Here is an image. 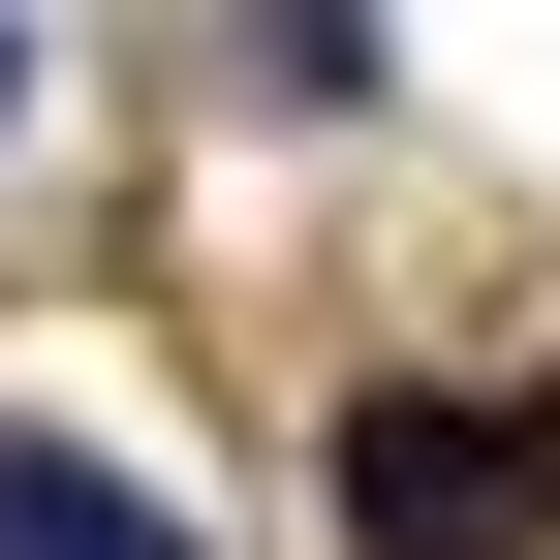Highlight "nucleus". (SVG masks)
Masks as SVG:
<instances>
[{"mask_svg": "<svg viewBox=\"0 0 560 560\" xmlns=\"http://www.w3.org/2000/svg\"><path fill=\"white\" fill-rule=\"evenodd\" d=\"M342 560H560V405L374 374V405H342Z\"/></svg>", "mask_w": 560, "mask_h": 560, "instance_id": "nucleus-1", "label": "nucleus"}, {"mask_svg": "<svg viewBox=\"0 0 560 560\" xmlns=\"http://www.w3.org/2000/svg\"><path fill=\"white\" fill-rule=\"evenodd\" d=\"M0 560H187V499L94 467V436H0Z\"/></svg>", "mask_w": 560, "mask_h": 560, "instance_id": "nucleus-2", "label": "nucleus"}, {"mask_svg": "<svg viewBox=\"0 0 560 560\" xmlns=\"http://www.w3.org/2000/svg\"><path fill=\"white\" fill-rule=\"evenodd\" d=\"M0 94H32V62H0Z\"/></svg>", "mask_w": 560, "mask_h": 560, "instance_id": "nucleus-3", "label": "nucleus"}]
</instances>
